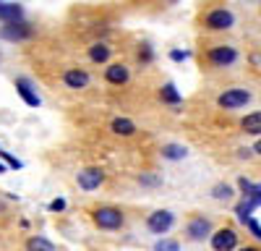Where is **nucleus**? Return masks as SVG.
<instances>
[{
    "label": "nucleus",
    "instance_id": "obj_1",
    "mask_svg": "<svg viewBox=\"0 0 261 251\" xmlns=\"http://www.w3.org/2000/svg\"><path fill=\"white\" fill-rule=\"evenodd\" d=\"M251 102V92L248 89H225L220 97H217V105H220L222 110H238V108H243V105Z\"/></svg>",
    "mask_w": 261,
    "mask_h": 251
},
{
    "label": "nucleus",
    "instance_id": "obj_2",
    "mask_svg": "<svg viewBox=\"0 0 261 251\" xmlns=\"http://www.w3.org/2000/svg\"><path fill=\"white\" fill-rule=\"evenodd\" d=\"M172 225H175V215H172L170 209H157V212H151V215L146 217V228H149L154 236H165Z\"/></svg>",
    "mask_w": 261,
    "mask_h": 251
},
{
    "label": "nucleus",
    "instance_id": "obj_3",
    "mask_svg": "<svg viewBox=\"0 0 261 251\" xmlns=\"http://www.w3.org/2000/svg\"><path fill=\"white\" fill-rule=\"evenodd\" d=\"M256 207H261V183H253V188L243 196V202L235 207L238 220H241V222H243V220H248V217H251V212H253Z\"/></svg>",
    "mask_w": 261,
    "mask_h": 251
},
{
    "label": "nucleus",
    "instance_id": "obj_4",
    "mask_svg": "<svg viewBox=\"0 0 261 251\" xmlns=\"http://www.w3.org/2000/svg\"><path fill=\"white\" fill-rule=\"evenodd\" d=\"M94 222L105 230H115L123 225V212L115 207H99V209H94Z\"/></svg>",
    "mask_w": 261,
    "mask_h": 251
},
{
    "label": "nucleus",
    "instance_id": "obj_5",
    "mask_svg": "<svg viewBox=\"0 0 261 251\" xmlns=\"http://www.w3.org/2000/svg\"><path fill=\"white\" fill-rule=\"evenodd\" d=\"M204 24H206V29L222 32V29H230V27L235 24V16H232L227 8H214V11H209V13H206Z\"/></svg>",
    "mask_w": 261,
    "mask_h": 251
},
{
    "label": "nucleus",
    "instance_id": "obj_6",
    "mask_svg": "<svg viewBox=\"0 0 261 251\" xmlns=\"http://www.w3.org/2000/svg\"><path fill=\"white\" fill-rule=\"evenodd\" d=\"M212 248L214 251H235L238 248V233L232 228H222L212 236Z\"/></svg>",
    "mask_w": 261,
    "mask_h": 251
},
{
    "label": "nucleus",
    "instance_id": "obj_7",
    "mask_svg": "<svg viewBox=\"0 0 261 251\" xmlns=\"http://www.w3.org/2000/svg\"><path fill=\"white\" fill-rule=\"evenodd\" d=\"M235 60H238V50L230 47V45H217V47L209 50V63H214V66H220V68L232 66Z\"/></svg>",
    "mask_w": 261,
    "mask_h": 251
},
{
    "label": "nucleus",
    "instance_id": "obj_8",
    "mask_svg": "<svg viewBox=\"0 0 261 251\" xmlns=\"http://www.w3.org/2000/svg\"><path fill=\"white\" fill-rule=\"evenodd\" d=\"M0 37H6L11 42H18V39H29L32 37V27L27 21H13V24H6L0 29Z\"/></svg>",
    "mask_w": 261,
    "mask_h": 251
},
{
    "label": "nucleus",
    "instance_id": "obj_9",
    "mask_svg": "<svg viewBox=\"0 0 261 251\" xmlns=\"http://www.w3.org/2000/svg\"><path fill=\"white\" fill-rule=\"evenodd\" d=\"M76 181H79V188H84V191H94V188H99V186H102L105 173H102V170H97V167H89V170H81Z\"/></svg>",
    "mask_w": 261,
    "mask_h": 251
},
{
    "label": "nucleus",
    "instance_id": "obj_10",
    "mask_svg": "<svg viewBox=\"0 0 261 251\" xmlns=\"http://www.w3.org/2000/svg\"><path fill=\"white\" fill-rule=\"evenodd\" d=\"M16 89H18V94H21V99H24L29 108H39L42 105V99H39V94L34 92V87H32V81L29 79H16Z\"/></svg>",
    "mask_w": 261,
    "mask_h": 251
},
{
    "label": "nucleus",
    "instance_id": "obj_11",
    "mask_svg": "<svg viewBox=\"0 0 261 251\" xmlns=\"http://www.w3.org/2000/svg\"><path fill=\"white\" fill-rule=\"evenodd\" d=\"M188 236L193 241H204L206 236H212V222L206 217H193L188 222Z\"/></svg>",
    "mask_w": 261,
    "mask_h": 251
},
{
    "label": "nucleus",
    "instance_id": "obj_12",
    "mask_svg": "<svg viewBox=\"0 0 261 251\" xmlns=\"http://www.w3.org/2000/svg\"><path fill=\"white\" fill-rule=\"evenodd\" d=\"M63 81H65V87H71V89H84L86 84H89V73L81 71V68H68L63 73Z\"/></svg>",
    "mask_w": 261,
    "mask_h": 251
},
{
    "label": "nucleus",
    "instance_id": "obj_13",
    "mask_svg": "<svg viewBox=\"0 0 261 251\" xmlns=\"http://www.w3.org/2000/svg\"><path fill=\"white\" fill-rule=\"evenodd\" d=\"M0 18H3V24L21 21V6H16V3H0Z\"/></svg>",
    "mask_w": 261,
    "mask_h": 251
},
{
    "label": "nucleus",
    "instance_id": "obj_14",
    "mask_svg": "<svg viewBox=\"0 0 261 251\" xmlns=\"http://www.w3.org/2000/svg\"><path fill=\"white\" fill-rule=\"evenodd\" d=\"M105 76H107L110 84H125L128 81V68L123 66V63H115V66H110L105 71Z\"/></svg>",
    "mask_w": 261,
    "mask_h": 251
},
{
    "label": "nucleus",
    "instance_id": "obj_15",
    "mask_svg": "<svg viewBox=\"0 0 261 251\" xmlns=\"http://www.w3.org/2000/svg\"><path fill=\"white\" fill-rule=\"evenodd\" d=\"M243 131L246 134H253V136H261V113H251L243 118Z\"/></svg>",
    "mask_w": 261,
    "mask_h": 251
},
{
    "label": "nucleus",
    "instance_id": "obj_16",
    "mask_svg": "<svg viewBox=\"0 0 261 251\" xmlns=\"http://www.w3.org/2000/svg\"><path fill=\"white\" fill-rule=\"evenodd\" d=\"M113 131L118 136H130V134H136V123L128 120V118H115L113 120Z\"/></svg>",
    "mask_w": 261,
    "mask_h": 251
},
{
    "label": "nucleus",
    "instance_id": "obj_17",
    "mask_svg": "<svg viewBox=\"0 0 261 251\" xmlns=\"http://www.w3.org/2000/svg\"><path fill=\"white\" fill-rule=\"evenodd\" d=\"M186 155H188V149L183 144H165L162 146V157L165 160H183Z\"/></svg>",
    "mask_w": 261,
    "mask_h": 251
},
{
    "label": "nucleus",
    "instance_id": "obj_18",
    "mask_svg": "<svg viewBox=\"0 0 261 251\" xmlns=\"http://www.w3.org/2000/svg\"><path fill=\"white\" fill-rule=\"evenodd\" d=\"M27 248L29 251H55V246L47 241V238H42V236H32L27 241Z\"/></svg>",
    "mask_w": 261,
    "mask_h": 251
},
{
    "label": "nucleus",
    "instance_id": "obj_19",
    "mask_svg": "<svg viewBox=\"0 0 261 251\" xmlns=\"http://www.w3.org/2000/svg\"><path fill=\"white\" fill-rule=\"evenodd\" d=\"M160 97L165 99V102H170V105H180V92L175 89V84H165L162 87V92H160Z\"/></svg>",
    "mask_w": 261,
    "mask_h": 251
},
{
    "label": "nucleus",
    "instance_id": "obj_20",
    "mask_svg": "<svg viewBox=\"0 0 261 251\" xmlns=\"http://www.w3.org/2000/svg\"><path fill=\"white\" fill-rule=\"evenodd\" d=\"M232 186H227V183H217L214 188H212V196L214 199H220V202H227V199H232Z\"/></svg>",
    "mask_w": 261,
    "mask_h": 251
},
{
    "label": "nucleus",
    "instance_id": "obj_21",
    "mask_svg": "<svg viewBox=\"0 0 261 251\" xmlns=\"http://www.w3.org/2000/svg\"><path fill=\"white\" fill-rule=\"evenodd\" d=\"M89 58H92L94 63H105L107 58H110V47H105V45H94V47L89 50Z\"/></svg>",
    "mask_w": 261,
    "mask_h": 251
},
{
    "label": "nucleus",
    "instance_id": "obj_22",
    "mask_svg": "<svg viewBox=\"0 0 261 251\" xmlns=\"http://www.w3.org/2000/svg\"><path fill=\"white\" fill-rule=\"evenodd\" d=\"M154 251H180V243L178 241H170V238H162L154 243Z\"/></svg>",
    "mask_w": 261,
    "mask_h": 251
},
{
    "label": "nucleus",
    "instance_id": "obj_23",
    "mask_svg": "<svg viewBox=\"0 0 261 251\" xmlns=\"http://www.w3.org/2000/svg\"><path fill=\"white\" fill-rule=\"evenodd\" d=\"M243 225H246V228L251 230V233H253V238H256V241H261V225H258V222H256L253 217H248V220H243Z\"/></svg>",
    "mask_w": 261,
    "mask_h": 251
},
{
    "label": "nucleus",
    "instance_id": "obj_24",
    "mask_svg": "<svg viewBox=\"0 0 261 251\" xmlns=\"http://www.w3.org/2000/svg\"><path fill=\"white\" fill-rule=\"evenodd\" d=\"M50 209H53V212H63L65 202H63V199H55V202H50Z\"/></svg>",
    "mask_w": 261,
    "mask_h": 251
},
{
    "label": "nucleus",
    "instance_id": "obj_25",
    "mask_svg": "<svg viewBox=\"0 0 261 251\" xmlns=\"http://www.w3.org/2000/svg\"><path fill=\"white\" fill-rule=\"evenodd\" d=\"M188 55H191V53H180V50H172V53H170V58H172V60H186Z\"/></svg>",
    "mask_w": 261,
    "mask_h": 251
},
{
    "label": "nucleus",
    "instance_id": "obj_26",
    "mask_svg": "<svg viewBox=\"0 0 261 251\" xmlns=\"http://www.w3.org/2000/svg\"><path fill=\"white\" fill-rule=\"evenodd\" d=\"M141 183H149V186H154L157 178H151V175H141Z\"/></svg>",
    "mask_w": 261,
    "mask_h": 251
},
{
    "label": "nucleus",
    "instance_id": "obj_27",
    "mask_svg": "<svg viewBox=\"0 0 261 251\" xmlns=\"http://www.w3.org/2000/svg\"><path fill=\"white\" fill-rule=\"evenodd\" d=\"M253 152H256V155H261V139H258V141L253 144Z\"/></svg>",
    "mask_w": 261,
    "mask_h": 251
},
{
    "label": "nucleus",
    "instance_id": "obj_28",
    "mask_svg": "<svg viewBox=\"0 0 261 251\" xmlns=\"http://www.w3.org/2000/svg\"><path fill=\"white\" fill-rule=\"evenodd\" d=\"M238 251H261V248H256V246H243V248H238Z\"/></svg>",
    "mask_w": 261,
    "mask_h": 251
},
{
    "label": "nucleus",
    "instance_id": "obj_29",
    "mask_svg": "<svg viewBox=\"0 0 261 251\" xmlns=\"http://www.w3.org/2000/svg\"><path fill=\"white\" fill-rule=\"evenodd\" d=\"M0 173H6V165L3 162H0Z\"/></svg>",
    "mask_w": 261,
    "mask_h": 251
}]
</instances>
